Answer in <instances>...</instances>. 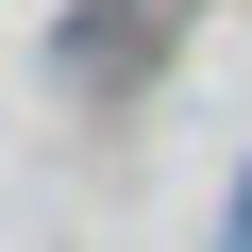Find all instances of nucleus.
Here are the masks:
<instances>
[{
  "instance_id": "obj_1",
  "label": "nucleus",
  "mask_w": 252,
  "mask_h": 252,
  "mask_svg": "<svg viewBox=\"0 0 252 252\" xmlns=\"http://www.w3.org/2000/svg\"><path fill=\"white\" fill-rule=\"evenodd\" d=\"M219 252H252V185H235V219H219Z\"/></svg>"
}]
</instances>
